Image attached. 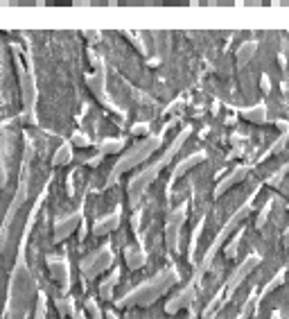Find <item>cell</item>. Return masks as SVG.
Masks as SVG:
<instances>
[{"label":"cell","instance_id":"cell-27","mask_svg":"<svg viewBox=\"0 0 289 319\" xmlns=\"http://www.w3.org/2000/svg\"><path fill=\"white\" fill-rule=\"evenodd\" d=\"M142 132H147V125H136L131 134H142Z\"/></svg>","mask_w":289,"mask_h":319},{"label":"cell","instance_id":"cell-19","mask_svg":"<svg viewBox=\"0 0 289 319\" xmlns=\"http://www.w3.org/2000/svg\"><path fill=\"white\" fill-rule=\"evenodd\" d=\"M179 229H181V224H167L165 240H167V247L170 249H176V243H179Z\"/></svg>","mask_w":289,"mask_h":319},{"label":"cell","instance_id":"cell-14","mask_svg":"<svg viewBox=\"0 0 289 319\" xmlns=\"http://www.w3.org/2000/svg\"><path fill=\"white\" fill-rule=\"evenodd\" d=\"M70 158H72V145L66 143V145H61V147L57 149V154H55V158H52V163H55V166H66Z\"/></svg>","mask_w":289,"mask_h":319},{"label":"cell","instance_id":"cell-24","mask_svg":"<svg viewBox=\"0 0 289 319\" xmlns=\"http://www.w3.org/2000/svg\"><path fill=\"white\" fill-rule=\"evenodd\" d=\"M282 179H285V168H280V170H278L273 177H269V186H278Z\"/></svg>","mask_w":289,"mask_h":319},{"label":"cell","instance_id":"cell-10","mask_svg":"<svg viewBox=\"0 0 289 319\" xmlns=\"http://www.w3.org/2000/svg\"><path fill=\"white\" fill-rule=\"evenodd\" d=\"M118 224H120V213L115 211V213H111V215L102 217L100 222H95L93 233H95V235H107V233H111L113 229H118Z\"/></svg>","mask_w":289,"mask_h":319},{"label":"cell","instance_id":"cell-15","mask_svg":"<svg viewBox=\"0 0 289 319\" xmlns=\"http://www.w3.org/2000/svg\"><path fill=\"white\" fill-rule=\"evenodd\" d=\"M118 278H120V269H113L111 278H107V281L100 285V294H102V299H111V292H113V288L118 285Z\"/></svg>","mask_w":289,"mask_h":319},{"label":"cell","instance_id":"cell-25","mask_svg":"<svg viewBox=\"0 0 289 319\" xmlns=\"http://www.w3.org/2000/svg\"><path fill=\"white\" fill-rule=\"evenodd\" d=\"M86 310H88L93 317H100V315H102V312H100V308L95 306V301H93V299H88V301H86Z\"/></svg>","mask_w":289,"mask_h":319},{"label":"cell","instance_id":"cell-7","mask_svg":"<svg viewBox=\"0 0 289 319\" xmlns=\"http://www.w3.org/2000/svg\"><path fill=\"white\" fill-rule=\"evenodd\" d=\"M79 222H81V213H72V215H68L66 220H61L59 224L55 226V243H61V240L68 238L70 233H75Z\"/></svg>","mask_w":289,"mask_h":319},{"label":"cell","instance_id":"cell-6","mask_svg":"<svg viewBox=\"0 0 289 319\" xmlns=\"http://www.w3.org/2000/svg\"><path fill=\"white\" fill-rule=\"evenodd\" d=\"M258 265H260V256H249V258L244 260V263L239 265L237 269H235L233 276H230V281H228V285H226V290H228V299H230V294H233L235 290H237L239 285L244 283V278H247L249 274H251L253 269L258 267Z\"/></svg>","mask_w":289,"mask_h":319},{"label":"cell","instance_id":"cell-8","mask_svg":"<svg viewBox=\"0 0 289 319\" xmlns=\"http://www.w3.org/2000/svg\"><path fill=\"white\" fill-rule=\"evenodd\" d=\"M192 299H195V285H187V288L183 290L181 294H176V297L172 299L170 303H167V306H165V312H167V315H174V312H179L181 308L190 306Z\"/></svg>","mask_w":289,"mask_h":319},{"label":"cell","instance_id":"cell-4","mask_svg":"<svg viewBox=\"0 0 289 319\" xmlns=\"http://www.w3.org/2000/svg\"><path fill=\"white\" fill-rule=\"evenodd\" d=\"M163 168H165V163L158 161V163H154L152 168H147L144 172H140L138 177L131 179V183H129V202H131V206H138V202H140V197L144 195V190L152 186V181L158 177V172H161Z\"/></svg>","mask_w":289,"mask_h":319},{"label":"cell","instance_id":"cell-12","mask_svg":"<svg viewBox=\"0 0 289 319\" xmlns=\"http://www.w3.org/2000/svg\"><path fill=\"white\" fill-rule=\"evenodd\" d=\"M204 158H206L204 154H192V156H187L185 161H181L179 166L174 168V175H172V179H179V177H183L187 170H190V168H195L197 163H201V161H204Z\"/></svg>","mask_w":289,"mask_h":319},{"label":"cell","instance_id":"cell-22","mask_svg":"<svg viewBox=\"0 0 289 319\" xmlns=\"http://www.w3.org/2000/svg\"><path fill=\"white\" fill-rule=\"evenodd\" d=\"M271 206H273V202H269V204L262 209V213H260V217H258V226H264V222H267L269 213H271Z\"/></svg>","mask_w":289,"mask_h":319},{"label":"cell","instance_id":"cell-9","mask_svg":"<svg viewBox=\"0 0 289 319\" xmlns=\"http://www.w3.org/2000/svg\"><path fill=\"white\" fill-rule=\"evenodd\" d=\"M21 93H23V102L27 109H32L36 102V84L32 79V75H23L21 77Z\"/></svg>","mask_w":289,"mask_h":319},{"label":"cell","instance_id":"cell-20","mask_svg":"<svg viewBox=\"0 0 289 319\" xmlns=\"http://www.w3.org/2000/svg\"><path fill=\"white\" fill-rule=\"evenodd\" d=\"M122 141H104L102 145H100V154L102 156H107V154H113V152H120L122 149Z\"/></svg>","mask_w":289,"mask_h":319},{"label":"cell","instance_id":"cell-13","mask_svg":"<svg viewBox=\"0 0 289 319\" xmlns=\"http://www.w3.org/2000/svg\"><path fill=\"white\" fill-rule=\"evenodd\" d=\"M124 260H127V265L131 269H138V267H142V265H144V254L140 249L129 247L127 251H124Z\"/></svg>","mask_w":289,"mask_h":319},{"label":"cell","instance_id":"cell-26","mask_svg":"<svg viewBox=\"0 0 289 319\" xmlns=\"http://www.w3.org/2000/svg\"><path fill=\"white\" fill-rule=\"evenodd\" d=\"M72 143H75V145H81V147H86V145L90 143V138H86L84 134H77V136H72Z\"/></svg>","mask_w":289,"mask_h":319},{"label":"cell","instance_id":"cell-11","mask_svg":"<svg viewBox=\"0 0 289 319\" xmlns=\"http://www.w3.org/2000/svg\"><path fill=\"white\" fill-rule=\"evenodd\" d=\"M247 175H249V168H237V170L230 172V175L226 177L224 181L219 183V186H217V190H215V192H217V195H224V192H226V190H230V188H233L235 183H239L242 179H247Z\"/></svg>","mask_w":289,"mask_h":319},{"label":"cell","instance_id":"cell-16","mask_svg":"<svg viewBox=\"0 0 289 319\" xmlns=\"http://www.w3.org/2000/svg\"><path fill=\"white\" fill-rule=\"evenodd\" d=\"M253 55H255V43H244L237 52V66H247Z\"/></svg>","mask_w":289,"mask_h":319},{"label":"cell","instance_id":"cell-2","mask_svg":"<svg viewBox=\"0 0 289 319\" xmlns=\"http://www.w3.org/2000/svg\"><path fill=\"white\" fill-rule=\"evenodd\" d=\"M161 143H163V136H152V138H147V141H142L140 145H136V147H133L127 156L120 158L118 166L113 168V172H111V177H109V186H113V183L118 181L124 172L133 170V168L140 166L142 161H147V158L152 156L158 147H161Z\"/></svg>","mask_w":289,"mask_h":319},{"label":"cell","instance_id":"cell-3","mask_svg":"<svg viewBox=\"0 0 289 319\" xmlns=\"http://www.w3.org/2000/svg\"><path fill=\"white\" fill-rule=\"evenodd\" d=\"M249 211H251V204H244L242 209H239L237 213H235V215H230V220L226 222V224H224V229L219 231V235H217V238H215V243L210 245V249H208V251H206V256H204V263H201V267L197 269V276H195V281H199V278L206 274V269H208L210 265H213V258L217 256V251H219L221 247H224L226 238H228V235L233 233V231H237V229H239V224H242V222L249 217Z\"/></svg>","mask_w":289,"mask_h":319},{"label":"cell","instance_id":"cell-23","mask_svg":"<svg viewBox=\"0 0 289 319\" xmlns=\"http://www.w3.org/2000/svg\"><path fill=\"white\" fill-rule=\"evenodd\" d=\"M45 294H38V306H36V317H45Z\"/></svg>","mask_w":289,"mask_h":319},{"label":"cell","instance_id":"cell-1","mask_svg":"<svg viewBox=\"0 0 289 319\" xmlns=\"http://www.w3.org/2000/svg\"><path fill=\"white\" fill-rule=\"evenodd\" d=\"M176 283V272L174 269H165V272L156 274L152 281H144L140 288L131 290L127 297L118 299L115 308H133V306H152L161 294H165L172 285Z\"/></svg>","mask_w":289,"mask_h":319},{"label":"cell","instance_id":"cell-5","mask_svg":"<svg viewBox=\"0 0 289 319\" xmlns=\"http://www.w3.org/2000/svg\"><path fill=\"white\" fill-rule=\"evenodd\" d=\"M111 265H113V254H111L109 247H102V249L93 251V254H88L84 260H81V272H84L88 278H95V276H100L104 269H109Z\"/></svg>","mask_w":289,"mask_h":319},{"label":"cell","instance_id":"cell-18","mask_svg":"<svg viewBox=\"0 0 289 319\" xmlns=\"http://www.w3.org/2000/svg\"><path fill=\"white\" fill-rule=\"evenodd\" d=\"M88 84H90V89H93V93L98 95V98H102V100L107 98V95H104V75L102 72H98V75L90 77Z\"/></svg>","mask_w":289,"mask_h":319},{"label":"cell","instance_id":"cell-17","mask_svg":"<svg viewBox=\"0 0 289 319\" xmlns=\"http://www.w3.org/2000/svg\"><path fill=\"white\" fill-rule=\"evenodd\" d=\"M244 118L251 120V123H255V125H262L264 118H267V111H264V106H255V109L244 111Z\"/></svg>","mask_w":289,"mask_h":319},{"label":"cell","instance_id":"cell-21","mask_svg":"<svg viewBox=\"0 0 289 319\" xmlns=\"http://www.w3.org/2000/svg\"><path fill=\"white\" fill-rule=\"evenodd\" d=\"M183 220H185V206L172 211L170 217H167V224H183Z\"/></svg>","mask_w":289,"mask_h":319}]
</instances>
